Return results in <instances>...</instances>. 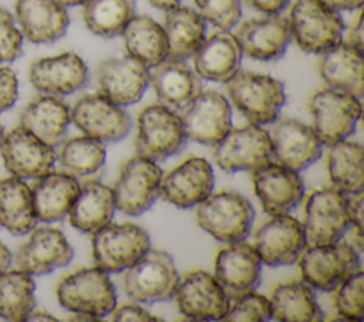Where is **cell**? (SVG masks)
Returning <instances> with one entry per match:
<instances>
[{"label": "cell", "instance_id": "cell-1", "mask_svg": "<svg viewBox=\"0 0 364 322\" xmlns=\"http://www.w3.org/2000/svg\"><path fill=\"white\" fill-rule=\"evenodd\" d=\"M225 84L236 109L255 125L273 123L286 102L283 82L266 74L239 70Z\"/></svg>", "mask_w": 364, "mask_h": 322}, {"label": "cell", "instance_id": "cell-2", "mask_svg": "<svg viewBox=\"0 0 364 322\" xmlns=\"http://www.w3.org/2000/svg\"><path fill=\"white\" fill-rule=\"evenodd\" d=\"M303 281L318 291H334L361 270L360 252L347 241L307 245L299 257Z\"/></svg>", "mask_w": 364, "mask_h": 322}, {"label": "cell", "instance_id": "cell-3", "mask_svg": "<svg viewBox=\"0 0 364 322\" xmlns=\"http://www.w3.org/2000/svg\"><path fill=\"white\" fill-rule=\"evenodd\" d=\"M287 20L291 37L306 52L321 54L343 40L341 16L321 0H294Z\"/></svg>", "mask_w": 364, "mask_h": 322}, {"label": "cell", "instance_id": "cell-4", "mask_svg": "<svg viewBox=\"0 0 364 322\" xmlns=\"http://www.w3.org/2000/svg\"><path fill=\"white\" fill-rule=\"evenodd\" d=\"M196 221L200 228L223 243L243 241L252 228L255 210L250 201L236 191L210 193L198 203Z\"/></svg>", "mask_w": 364, "mask_h": 322}, {"label": "cell", "instance_id": "cell-5", "mask_svg": "<svg viewBox=\"0 0 364 322\" xmlns=\"http://www.w3.org/2000/svg\"><path fill=\"white\" fill-rule=\"evenodd\" d=\"M179 279L171 254L149 248L134 265L125 270L124 289L136 302H164L173 298Z\"/></svg>", "mask_w": 364, "mask_h": 322}, {"label": "cell", "instance_id": "cell-6", "mask_svg": "<svg viewBox=\"0 0 364 322\" xmlns=\"http://www.w3.org/2000/svg\"><path fill=\"white\" fill-rule=\"evenodd\" d=\"M57 298L63 308L85 312L98 318L109 315L117 306V291L108 272L98 267L81 268L57 287Z\"/></svg>", "mask_w": 364, "mask_h": 322}, {"label": "cell", "instance_id": "cell-7", "mask_svg": "<svg viewBox=\"0 0 364 322\" xmlns=\"http://www.w3.org/2000/svg\"><path fill=\"white\" fill-rule=\"evenodd\" d=\"M186 133L173 111L164 105H149L138 115L135 149L138 156L161 162L181 153L186 145Z\"/></svg>", "mask_w": 364, "mask_h": 322}, {"label": "cell", "instance_id": "cell-8", "mask_svg": "<svg viewBox=\"0 0 364 322\" xmlns=\"http://www.w3.org/2000/svg\"><path fill=\"white\" fill-rule=\"evenodd\" d=\"M149 248V234L132 223H108L92 233L94 264L105 272L128 270Z\"/></svg>", "mask_w": 364, "mask_h": 322}, {"label": "cell", "instance_id": "cell-9", "mask_svg": "<svg viewBox=\"0 0 364 322\" xmlns=\"http://www.w3.org/2000/svg\"><path fill=\"white\" fill-rule=\"evenodd\" d=\"M309 109L313 116V129L327 146L350 136L361 115L360 98L333 88L313 92Z\"/></svg>", "mask_w": 364, "mask_h": 322}, {"label": "cell", "instance_id": "cell-10", "mask_svg": "<svg viewBox=\"0 0 364 322\" xmlns=\"http://www.w3.org/2000/svg\"><path fill=\"white\" fill-rule=\"evenodd\" d=\"M304 213L306 245L338 241L351 226L348 197L336 187L314 190L306 201Z\"/></svg>", "mask_w": 364, "mask_h": 322}, {"label": "cell", "instance_id": "cell-11", "mask_svg": "<svg viewBox=\"0 0 364 322\" xmlns=\"http://www.w3.org/2000/svg\"><path fill=\"white\" fill-rule=\"evenodd\" d=\"M164 173L156 162L142 156L131 157L122 167L112 189L115 209L127 216H139L161 196Z\"/></svg>", "mask_w": 364, "mask_h": 322}, {"label": "cell", "instance_id": "cell-12", "mask_svg": "<svg viewBox=\"0 0 364 322\" xmlns=\"http://www.w3.org/2000/svg\"><path fill=\"white\" fill-rule=\"evenodd\" d=\"M213 146L216 165L228 173L252 172L272 160L269 133L255 123L236 129L232 128Z\"/></svg>", "mask_w": 364, "mask_h": 322}, {"label": "cell", "instance_id": "cell-13", "mask_svg": "<svg viewBox=\"0 0 364 322\" xmlns=\"http://www.w3.org/2000/svg\"><path fill=\"white\" fill-rule=\"evenodd\" d=\"M70 119L87 136L100 142H118L132 126L129 115L102 94L80 98L70 109Z\"/></svg>", "mask_w": 364, "mask_h": 322}, {"label": "cell", "instance_id": "cell-14", "mask_svg": "<svg viewBox=\"0 0 364 322\" xmlns=\"http://www.w3.org/2000/svg\"><path fill=\"white\" fill-rule=\"evenodd\" d=\"M253 248L269 267L290 265L306 248L303 224L287 214L272 216L253 234Z\"/></svg>", "mask_w": 364, "mask_h": 322}, {"label": "cell", "instance_id": "cell-15", "mask_svg": "<svg viewBox=\"0 0 364 322\" xmlns=\"http://www.w3.org/2000/svg\"><path fill=\"white\" fill-rule=\"evenodd\" d=\"M181 121L188 139L216 145L232 129V109L222 94L213 89L200 91L183 108Z\"/></svg>", "mask_w": 364, "mask_h": 322}, {"label": "cell", "instance_id": "cell-16", "mask_svg": "<svg viewBox=\"0 0 364 322\" xmlns=\"http://www.w3.org/2000/svg\"><path fill=\"white\" fill-rule=\"evenodd\" d=\"M267 133L272 143V157L294 172L307 169L321 156L320 138L311 126L300 121L276 119Z\"/></svg>", "mask_w": 364, "mask_h": 322}, {"label": "cell", "instance_id": "cell-17", "mask_svg": "<svg viewBox=\"0 0 364 322\" xmlns=\"http://www.w3.org/2000/svg\"><path fill=\"white\" fill-rule=\"evenodd\" d=\"M0 155L6 169L20 179H38L53 172L57 155L27 129L17 126L0 142Z\"/></svg>", "mask_w": 364, "mask_h": 322}, {"label": "cell", "instance_id": "cell-18", "mask_svg": "<svg viewBox=\"0 0 364 322\" xmlns=\"http://www.w3.org/2000/svg\"><path fill=\"white\" fill-rule=\"evenodd\" d=\"M262 261L253 245L236 241L222 248L215 258V279L229 299L253 292L260 284Z\"/></svg>", "mask_w": 364, "mask_h": 322}, {"label": "cell", "instance_id": "cell-19", "mask_svg": "<svg viewBox=\"0 0 364 322\" xmlns=\"http://www.w3.org/2000/svg\"><path fill=\"white\" fill-rule=\"evenodd\" d=\"M178 309L193 321H222L229 311V298L206 271L188 272L176 287Z\"/></svg>", "mask_w": 364, "mask_h": 322}, {"label": "cell", "instance_id": "cell-20", "mask_svg": "<svg viewBox=\"0 0 364 322\" xmlns=\"http://www.w3.org/2000/svg\"><path fill=\"white\" fill-rule=\"evenodd\" d=\"M252 180L264 213L270 216L287 214L304 196V184L299 172L280 163L267 162L252 170Z\"/></svg>", "mask_w": 364, "mask_h": 322}, {"label": "cell", "instance_id": "cell-21", "mask_svg": "<svg viewBox=\"0 0 364 322\" xmlns=\"http://www.w3.org/2000/svg\"><path fill=\"white\" fill-rule=\"evenodd\" d=\"M74 255L64 234L54 227H38L16 252L18 270L30 275H43L65 267Z\"/></svg>", "mask_w": 364, "mask_h": 322}, {"label": "cell", "instance_id": "cell-22", "mask_svg": "<svg viewBox=\"0 0 364 322\" xmlns=\"http://www.w3.org/2000/svg\"><path fill=\"white\" fill-rule=\"evenodd\" d=\"M242 52L253 60H279L291 41L289 20L279 14L245 20L235 34Z\"/></svg>", "mask_w": 364, "mask_h": 322}, {"label": "cell", "instance_id": "cell-23", "mask_svg": "<svg viewBox=\"0 0 364 322\" xmlns=\"http://www.w3.org/2000/svg\"><path fill=\"white\" fill-rule=\"evenodd\" d=\"M101 94L119 106L138 102L149 84V70L139 60L124 55L100 64L97 71Z\"/></svg>", "mask_w": 364, "mask_h": 322}, {"label": "cell", "instance_id": "cell-24", "mask_svg": "<svg viewBox=\"0 0 364 322\" xmlns=\"http://www.w3.org/2000/svg\"><path fill=\"white\" fill-rule=\"evenodd\" d=\"M28 75L33 87L41 92L70 95L85 87L88 68L80 55L65 51L34 61Z\"/></svg>", "mask_w": 364, "mask_h": 322}, {"label": "cell", "instance_id": "cell-25", "mask_svg": "<svg viewBox=\"0 0 364 322\" xmlns=\"http://www.w3.org/2000/svg\"><path fill=\"white\" fill-rule=\"evenodd\" d=\"M213 189V170L208 160L189 157L162 177L161 196L179 209H189L205 200Z\"/></svg>", "mask_w": 364, "mask_h": 322}, {"label": "cell", "instance_id": "cell-26", "mask_svg": "<svg viewBox=\"0 0 364 322\" xmlns=\"http://www.w3.org/2000/svg\"><path fill=\"white\" fill-rule=\"evenodd\" d=\"M149 81L159 104L171 111L183 109L202 91L200 77L185 60L166 58L154 67Z\"/></svg>", "mask_w": 364, "mask_h": 322}, {"label": "cell", "instance_id": "cell-27", "mask_svg": "<svg viewBox=\"0 0 364 322\" xmlns=\"http://www.w3.org/2000/svg\"><path fill=\"white\" fill-rule=\"evenodd\" d=\"M16 18L23 34L36 44H48L61 38L70 17L57 0H17Z\"/></svg>", "mask_w": 364, "mask_h": 322}, {"label": "cell", "instance_id": "cell-28", "mask_svg": "<svg viewBox=\"0 0 364 322\" xmlns=\"http://www.w3.org/2000/svg\"><path fill=\"white\" fill-rule=\"evenodd\" d=\"M242 48L228 30L213 33L200 44L193 57L195 72L208 81L226 82L240 68Z\"/></svg>", "mask_w": 364, "mask_h": 322}, {"label": "cell", "instance_id": "cell-29", "mask_svg": "<svg viewBox=\"0 0 364 322\" xmlns=\"http://www.w3.org/2000/svg\"><path fill=\"white\" fill-rule=\"evenodd\" d=\"M363 51L340 41L331 48L321 52L318 72L328 88L363 96Z\"/></svg>", "mask_w": 364, "mask_h": 322}, {"label": "cell", "instance_id": "cell-30", "mask_svg": "<svg viewBox=\"0 0 364 322\" xmlns=\"http://www.w3.org/2000/svg\"><path fill=\"white\" fill-rule=\"evenodd\" d=\"M70 121V108L53 95L34 98L20 115V126L53 148L64 140Z\"/></svg>", "mask_w": 364, "mask_h": 322}, {"label": "cell", "instance_id": "cell-31", "mask_svg": "<svg viewBox=\"0 0 364 322\" xmlns=\"http://www.w3.org/2000/svg\"><path fill=\"white\" fill-rule=\"evenodd\" d=\"M37 220L53 223L61 220L71 209L80 184L68 173H47L30 187Z\"/></svg>", "mask_w": 364, "mask_h": 322}, {"label": "cell", "instance_id": "cell-32", "mask_svg": "<svg viewBox=\"0 0 364 322\" xmlns=\"http://www.w3.org/2000/svg\"><path fill=\"white\" fill-rule=\"evenodd\" d=\"M115 211L114 191L98 180H88L68 210L70 223L82 233H94L111 223Z\"/></svg>", "mask_w": 364, "mask_h": 322}, {"label": "cell", "instance_id": "cell-33", "mask_svg": "<svg viewBox=\"0 0 364 322\" xmlns=\"http://www.w3.org/2000/svg\"><path fill=\"white\" fill-rule=\"evenodd\" d=\"M164 31L168 41V58L186 60L205 41L206 21L198 11L176 6L165 11Z\"/></svg>", "mask_w": 364, "mask_h": 322}, {"label": "cell", "instance_id": "cell-34", "mask_svg": "<svg viewBox=\"0 0 364 322\" xmlns=\"http://www.w3.org/2000/svg\"><path fill=\"white\" fill-rule=\"evenodd\" d=\"M270 316L282 322H318L324 313L311 287L301 281L283 282L270 295Z\"/></svg>", "mask_w": 364, "mask_h": 322}, {"label": "cell", "instance_id": "cell-35", "mask_svg": "<svg viewBox=\"0 0 364 322\" xmlns=\"http://www.w3.org/2000/svg\"><path fill=\"white\" fill-rule=\"evenodd\" d=\"M128 55L139 60L148 68H154L168 58V41L155 20L148 16H134L122 31Z\"/></svg>", "mask_w": 364, "mask_h": 322}, {"label": "cell", "instance_id": "cell-36", "mask_svg": "<svg viewBox=\"0 0 364 322\" xmlns=\"http://www.w3.org/2000/svg\"><path fill=\"white\" fill-rule=\"evenodd\" d=\"M37 224L31 190L20 177L0 180V226L11 234L21 235Z\"/></svg>", "mask_w": 364, "mask_h": 322}, {"label": "cell", "instance_id": "cell-37", "mask_svg": "<svg viewBox=\"0 0 364 322\" xmlns=\"http://www.w3.org/2000/svg\"><path fill=\"white\" fill-rule=\"evenodd\" d=\"M327 170L336 189L346 194L363 191V146L340 140L328 146Z\"/></svg>", "mask_w": 364, "mask_h": 322}, {"label": "cell", "instance_id": "cell-38", "mask_svg": "<svg viewBox=\"0 0 364 322\" xmlns=\"http://www.w3.org/2000/svg\"><path fill=\"white\" fill-rule=\"evenodd\" d=\"M134 16L135 0H87L82 9L88 30L105 38L122 34Z\"/></svg>", "mask_w": 364, "mask_h": 322}, {"label": "cell", "instance_id": "cell-39", "mask_svg": "<svg viewBox=\"0 0 364 322\" xmlns=\"http://www.w3.org/2000/svg\"><path fill=\"white\" fill-rule=\"evenodd\" d=\"M107 150L104 142L91 136H75L64 142L58 159L64 173L74 177L98 174L105 165Z\"/></svg>", "mask_w": 364, "mask_h": 322}, {"label": "cell", "instance_id": "cell-40", "mask_svg": "<svg viewBox=\"0 0 364 322\" xmlns=\"http://www.w3.org/2000/svg\"><path fill=\"white\" fill-rule=\"evenodd\" d=\"M36 284L30 274L21 270L0 272V316L20 322L34 309Z\"/></svg>", "mask_w": 364, "mask_h": 322}, {"label": "cell", "instance_id": "cell-41", "mask_svg": "<svg viewBox=\"0 0 364 322\" xmlns=\"http://www.w3.org/2000/svg\"><path fill=\"white\" fill-rule=\"evenodd\" d=\"M364 275L360 270L336 288L334 306L340 316L347 321H363Z\"/></svg>", "mask_w": 364, "mask_h": 322}, {"label": "cell", "instance_id": "cell-42", "mask_svg": "<svg viewBox=\"0 0 364 322\" xmlns=\"http://www.w3.org/2000/svg\"><path fill=\"white\" fill-rule=\"evenodd\" d=\"M240 1L242 0H193L203 20L220 30H230L237 24L242 14Z\"/></svg>", "mask_w": 364, "mask_h": 322}, {"label": "cell", "instance_id": "cell-43", "mask_svg": "<svg viewBox=\"0 0 364 322\" xmlns=\"http://www.w3.org/2000/svg\"><path fill=\"white\" fill-rule=\"evenodd\" d=\"M270 318L272 316L269 299L260 294H255L253 291L235 299V304L229 306V311L226 312L222 321L260 322L269 321Z\"/></svg>", "mask_w": 364, "mask_h": 322}, {"label": "cell", "instance_id": "cell-44", "mask_svg": "<svg viewBox=\"0 0 364 322\" xmlns=\"http://www.w3.org/2000/svg\"><path fill=\"white\" fill-rule=\"evenodd\" d=\"M23 52V34L13 16L0 7V62H11Z\"/></svg>", "mask_w": 364, "mask_h": 322}, {"label": "cell", "instance_id": "cell-45", "mask_svg": "<svg viewBox=\"0 0 364 322\" xmlns=\"http://www.w3.org/2000/svg\"><path fill=\"white\" fill-rule=\"evenodd\" d=\"M18 96V82L13 70L0 67V112L11 108Z\"/></svg>", "mask_w": 364, "mask_h": 322}, {"label": "cell", "instance_id": "cell-46", "mask_svg": "<svg viewBox=\"0 0 364 322\" xmlns=\"http://www.w3.org/2000/svg\"><path fill=\"white\" fill-rule=\"evenodd\" d=\"M111 321L115 322H158L164 321L159 316H154L148 311H145L142 306L136 304H125L119 308H115L111 312Z\"/></svg>", "mask_w": 364, "mask_h": 322}, {"label": "cell", "instance_id": "cell-47", "mask_svg": "<svg viewBox=\"0 0 364 322\" xmlns=\"http://www.w3.org/2000/svg\"><path fill=\"white\" fill-rule=\"evenodd\" d=\"M245 3L264 14H279L282 10H284L290 0H245Z\"/></svg>", "mask_w": 364, "mask_h": 322}, {"label": "cell", "instance_id": "cell-48", "mask_svg": "<svg viewBox=\"0 0 364 322\" xmlns=\"http://www.w3.org/2000/svg\"><path fill=\"white\" fill-rule=\"evenodd\" d=\"M348 217L351 221V226L354 228L361 230V217H363V191L353 194V197H348Z\"/></svg>", "mask_w": 364, "mask_h": 322}, {"label": "cell", "instance_id": "cell-49", "mask_svg": "<svg viewBox=\"0 0 364 322\" xmlns=\"http://www.w3.org/2000/svg\"><path fill=\"white\" fill-rule=\"evenodd\" d=\"M344 43L363 51V14H361V11L358 13L355 23L347 30Z\"/></svg>", "mask_w": 364, "mask_h": 322}, {"label": "cell", "instance_id": "cell-50", "mask_svg": "<svg viewBox=\"0 0 364 322\" xmlns=\"http://www.w3.org/2000/svg\"><path fill=\"white\" fill-rule=\"evenodd\" d=\"M336 10H355L363 6L364 0H321Z\"/></svg>", "mask_w": 364, "mask_h": 322}, {"label": "cell", "instance_id": "cell-51", "mask_svg": "<svg viewBox=\"0 0 364 322\" xmlns=\"http://www.w3.org/2000/svg\"><path fill=\"white\" fill-rule=\"evenodd\" d=\"M10 264H11V254L9 248L0 243V272L6 271Z\"/></svg>", "mask_w": 364, "mask_h": 322}, {"label": "cell", "instance_id": "cell-52", "mask_svg": "<svg viewBox=\"0 0 364 322\" xmlns=\"http://www.w3.org/2000/svg\"><path fill=\"white\" fill-rule=\"evenodd\" d=\"M26 321H48V322H55L57 319L48 313V312H43V311H36V312H30L26 318Z\"/></svg>", "mask_w": 364, "mask_h": 322}, {"label": "cell", "instance_id": "cell-53", "mask_svg": "<svg viewBox=\"0 0 364 322\" xmlns=\"http://www.w3.org/2000/svg\"><path fill=\"white\" fill-rule=\"evenodd\" d=\"M149 1H151V4L154 7L166 11V10H171V9L176 7V6H179L182 0H149Z\"/></svg>", "mask_w": 364, "mask_h": 322}, {"label": "cell", "instance_id": "cell-54", "mask_svg": "<svg viewBox=\"0 0 364 322\" xmlns=\"http://www.w3.org/2000/svg\"><path fill=\"white\" fill-rule=\"evenodd\" d=\"M101 319L102 318H98L85 312H74V315L70 318V321H74V322H97Z\"/></svg>", "mask_w": 364, "mask_h": 322}, {"label": "cell", "instance_id": "cell-55", "mask_svg": "<svg viewBox=\"0 0 364 322\" xmlns=\"http://www.w3.org/2000/svg\"><path fill=\"white\" fill-rule=\"evenodd\" d=\"M60 4H63L64 7L67 6H78V4H84L87 0H57Z\"/></svg>", "mask_w": 364, "mask_h": 322}, {"label": "cell", "instance_id": "cell-56", "mask_svg": "<svg viewBox=\"0 0 364 322\" xmlns=\"http://www.w3.org/2000/svg\"><path fill=\"white\" fill-rule=\"evenodd\" d=\"M3 136H4V131H3V126L0 125V142H1V139H3Z\"/></svg>", "mask_w": 364, "mask_h": 322}]
</instances>
